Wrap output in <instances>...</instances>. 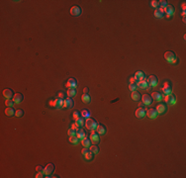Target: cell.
<instances>
[{"label":"cell","instance_id":"obj_12","mask_svg":"<svg viewBox=\"0 0 186 178\" xmlns=\"http://www.w3.org/2000/svg\"><path fill=\"white\" fill-rule=\"evenodd\" d=\"M81 12H82V10H81V8L79 6H73V7H71V9H70V14L72 16H75V17L80 16Z\"/></svg>","mask_w":186,"mask_h":178},{"label":"cell","instance_id":"obj_3","mask_svg":"<svg viewBox=\"0 0 186 178\" xmlns=\"http://www.w3.org/2000/svg\"><path fill=\"white\" fill-rule=\"evenodd\" d=\"M163 98H164V101L167 105H174L176 103V97L173 93L165 95Z\"/></svg>","mask_w":186,"mask_h":178},{"label":"cell","instance_id":"obj_26","mask_svg":"<svg viewBox=\"0 0 186 178\" xmlns=\"http://www.w3.org/2000/svg\"><path fill=\"white\" fill-rule=\"evenodd\" d=\"M5 114L7 116H14L16 114V111L14 110L13 107H7V108L5 109Z\"/></svg>","mask_w":186,"mask_h":178},{"label":"cell","instance_id":"obj_25","mask_svg":"<svg viewBox=\"0 0 186 178\" xmlns=\"http://www.w3.org/2000/svg\"><path fill=\"white\" fill-rule=\"evenodd\" d=\"M134 77L136 78V80H137V81H140V80H142V79L145 78V73H144L143 71H137Z\"/></svg>","mask_w":186,"mask_h":178},{"label":"cell","instance_id":"obj_44","mask_svg":"<svg viewBox=\"0 0 186 178\" xmlns=\"http://www.w3.org/2000/svg\"><path fill=\"white\" fill-rule=\"evenodd\" d=\"M71 128H72L73 130H75V131H76V130H77V129L79 128V126H78V125H77L76 123H73L72 125H71Z\"/></svg>","mask_w":186,"mask_h":178},{"label":"cell","instance_id":"obj_35","mask_svg":"<svg viewBox=\"0 0 186 178\" xmlns=\"http://www.w3.org/2000/svg\"><path fill=\"white\" fill-rule=\"evenodd\" d=\"M84 156H85V158H86L87 160H90V159H92L93 158V153L89 150V151H87V152L84 154Z\"/></svg>","mask_w":186,"mask_h":178},{"label":"cell","instance_id":"obj_18","mask_svg":"<svg viewBox=\"0 0 186 178\" xmlns=\"http://www.w3.org/2000/svg\"><path fill=\"white\" fill-rule=\"evenodd\" d=\"M161 90H162V92H163V94L164 95H168V94H170V93H172V88H171V86L169 85L168 82H165V83H164V86H163V88H162Z\"/></svg>","mask_w":186,"mask_h":178},{"label":"cell","instance_id":"obj_24","mask_svg":"<svg viewBox=\"0 0 186 178\" xmlns=\"http://www.w3.org/2000/svg\"><path fill=\"white\" fill-rule=\"evenodd\" d=\"M81 144H82V146L84 147H87V148H89L90 147V146H91V141L88 139V137H84V139H82L81 140Z\"/></svg>","mask_w":186,"mask_h":178},{"label":"cell","instance_id":"obj_37","mask_svg":"<svg viewBox=\"0 0 186 178\" xmlns=\"http://www.w3.org/2000/svg\"><path fill=\"white\" fill-rule=\"evenodd\" d=\"M151 5H152V7H154V8H158L159 7V2L158 1H156V0H153L152 1V3H151Z\"/></svg>","mask_w":186,"mask_h":178},{"label":"cell","instance_id":"obj_50","mask_svg":"<svg viewBox=\"0 0 186 178\" xmlns=\"http://www.w3.org/2000/svg\"><path fill=\"white\" fill-rule=\"evenodd\" d=\"M182 10H183V12H185V3L182 4Z\"/></svg>","mask_w":186,"mask_h":178},{"label":"cell","instance_id":"obj_2","mask_svg":"<svg viewBox=\"0 0 186 178\" xmlns=\"http://www.w3.org/2000/svg\"><path fill=\"white\" fill-rule=\"evenodd\" d=\"M164 58H165V61L167 63H172V64L176 63V62H177L176 54L173 52H170V51H168V52H166L164 53Z\"/></svg>","mask_w":186,"mask_h":178},{"label":"cell","instance_id":"obj_20","mask_svg":"<svg viewBox=\"0 0 186 178\" xmlns=\"http://www.w3.org/2000/svg\"><path fill=\"white\" fill-rule=\"evenodd\" d=\"M164 10L162 9V8H156L155 10V16L156 18H158V19H161V18H163V16H164Z\"/></svg>","mask_w":186,"mask_h":178},{"label":"cell","instance_id":"obj_17","mask_svg":"<svg viewBox=\"0 0 186 178\" xmlns=\"http://www.w3.org/2000/svg\"><path fill=\"white\" fill-rule=\"evenodd\" d=\"M24 100V96L21 93H16L14 94V97H13V101L15 102V104H20L22 103V101Z\"/></svg>","mask_w":186,"mask_h":178},{"label":"cell","instance_id":"obj_39","mask_svg":"<svg viewBox=\"0 0 186 178\" xmlns=\"http://www.w3.org/2000/svg\"><path fill=\"white\" fill-rule=\"evenodd\" d=\"M81 117V113L80 112H78V111H74L73 112V119L74 120H77L78 118H80Z\"/></svg>","mask_w":186,"mask_h":178},{"label":"cell","instance_id":"obj_48","mask_svg":"<svg viewBox=\"0 0 186 178\" xmlns=\"http://www.w3.org/2000/svg\"><path fill=\"white\" fill-rule=\"evenodd\" d=\"M87 92H88V88L87 87L83 88V94H87Z\"/></svg>","mask_w":186,"mask_h":178},{"label":"cell","instance_id":"obj_28","mask_svg":"<svg viewBox=\"0 0 186 178\" xmlns=\"http://www.w3.org/2000/svg\"><path fill=\"white\" fill-rule=\"evenodd\" d=\"M80 113H81V117H83L84 119H87V118H90V117H91V113H90V111H89V110H87V109H83Z\"/></svg>","mask_w":186,"mask_h":178},{"label":"cell","instance_id":"obj_1","mask_svg":"<svg viewBox=\"0 0 186 178\" xmlns=\"http://www.w3.org/2000/svg\"><path fill=\"white\" fill-rule=\"evenodd\" d=\"M97 122L92 119L91 117L90 118H87V119H85V126L86 128L89 130V131H95L96 130V128H97Z\"/></svg>","mask_w":186,"mask_h":178},{"label":"cell","instance_id":"obj_49","mask_svg":"<svg viewBox=\"0 0 186 178\" xmlns=\"http://www.w3.org/2000/svg\"><path fill=\"white\" fill-rule=\"evenodd\" d=\"M63 96H64V94H63L62 92H60V93H59V97H60V98H63Z\"/></svg>","mask_w":186,"mask_h":178},{"label":"cell","instance_id":"obj_6","mask_svg":"<svg viewBox=\"0 0 186 178\" xmlns=\"http://www.w3.org/2000/svg\"><path fill=\"white\" fill-rule=\"evenodd\" d=\"M153 98H152V96L148 94H144L142 96V102L145 105V106H150V105H152L153 103Z\"/></svg>","mask_w":186,"mask_h":178},{"label":"cell","instance_id":"obj_42","mask_svg":"<svg viewBox=\"0 0 186 178\" xmlns=\"http://www.w3.org/2000/svg\"><path fill=\"white\" fill-rule=\"evenodd\" d=\"M36 169H37L38 172H44V167L41 166V165H38V166L36 167Z\"/></svg>","mask_w":186,"mask_h":178},{"label":"cell","instance_id":"obj_22","mask_svg":"<svg viewBox=\"0 0 186 178\" xmlns=\"http://www.w3.org/2000/svg\"><path fill=\"white\" fill-rule=\"evenodd\" d=\"M3 96L5 97V99H11L13 97V91L9 88H6L3 90Z\"/></svg>","mask_w":186,"mask_h":178},{"label":"cell","instance_id":"obj_36","mask_svg":"<svg viewBox=\"0 0 186 178\" xmlns=\"http://www.w3.org/2000/svg\"><path fill=\"white\" fill-rule=\"evenodd\" d=\"M67 135H68L69 136H75V135H76V131H75V130H73L72 128H70V129L67 131Z\"/></svg>","mask_w":186,"mask_h":178},{"label":"cell","instance_id":"obj_21","mask_svg":"<svg viewBox=\"0 0 186 178\" xmlns=\"http://www.w3.org/2000/svg\"><path fill=\"white\" fill-rule=\"evenodd\" d=\"M95 131L97 132L98 135H105V134H106V128H105V126L102 125V124H98Z\"/></svg>","mask_w":186,"mask_h":178},{"label":"cell","instance_id":"obj_10","mask_svg":"<svg viewBox=\"0 0 186 178\" xmlns=\"http://www.w3.org/2000/svg\"><path fill=\"white\" fill-rule=\"evenodd\" d=\"M76 86H77V81L75 78H72V77L69 78L65 83V87L67 88H76Z\"/></svg>","mask_w":186,"mask_h":178},{"label":"cell","instance_id":"obj_29","mask_svg":"<svg viewBox=\"0 0 186 178\" xmlns=\"http://www.w3.org/2000/svg\"><path fill=\"white\" fill-rule=\"evenodd\" d=\"M89 150L92 152L93 154H97L99 152V147H97L96 145H92V146H90V147H89Z\"/></svg>","mask_w":186,"mask_h":178},{"label":"cell","instance_id":"obj_38","mask_svg":"<svg viewBox=\"0 0 186 178\" xmlns=\"http://www.w3.org/2000/svg\"><path fill=\"white\" fill-rule=\"evenodd\" d=\"M158 2H159L160 8H162V9H164L166 6H167V1H165V0H161V1H158Z\"/></svg>","mask_w":186,"mask_h":178},{"label":"cell","instance_id":"obj_34","mask_svg":"<svg viewBox=\"0 0 186 178\" xmlns=\"http://www.w3.org/2000/svg\"><path fill=\"white\" fill-rule=\"evenodd\" d=\"M14 101L13 100H11V99H6L5 100V105L7 106V107H13L14 106Z\"/></svg>","mask_w":186,"mask_h":178},{"label":"cell","instance_id":"obj_8","mask_svg":"<svg viewBox=\"0 0 186 178\" xmlns=\"http://www.w3.org/2000/svg\"><path fill=\"white\" fill-rule=\"evenodd\" d=\"M145 115L147 116L150 119H156L157 116H158V113L156 112L155 109H148L147 111H145Z\"/></svg>","mask_w":186,"mask_h":178},{"label":"cell","instance_id":"obj_15","mask_svg":"<svg viewBox=\"0 0 186 178\" xmlns=\"http://www.w3.org/2000/svg\"><path fill=\"white\" fill-rule=\"evenodd\" d=\"M155 110H156V112L158 113V115H159V114H164L166 111H167V107H166V105L160 103V104H158L156 106V109H155Z\"/></svg>","mask_w":186,"mask_h":178},{"label":"cell","instance_id":"obj_13","mask_svg":"<svg viewBox=\"0 0 186 178\" xmlns=\"http://www.w3.org/2000/svg\"><path fill=\"white\" fill-rule=\"evenodd\" d=\"M152 98L154 99V100H155V101H157V102H160L162 99H163V95L161 94L160 92H157V91H155V92H153L152 93Z\"/></svg>","mask_w":186,"mask_h":178},{"label":"cell","instance_id":"obj_19","mask_svg":"<svg viewBox=\"0 0 186 178\" xmlns=\"http://www.w3.org/2000/svg\"><path fill=\"white\" fill-rule=\"evenodd\" d=\"M63 102H64V100H63L62 98H57V99L53 101V107H54V108H58V109L62 108V107H63Z\"/></svg>","mask_w":186,"mask_h":178},{"label":"cell","instance_id":"obj_40","mask_svg":"<svg viewBox=\"0 0 186 178\" xmlns=\"http://www.w3.org/2000/svg\"><path fill=\"white\" fill-rule=\"evenodd\" d=\"M137 84L136 83H130L129 85V89L131 90V91H136V89H137Z\"/></svg>","mask_w":186,"mask_h":178},{"label":"cell","instance_id":"obj_4","mask_svg":"<svg viewBox=\"0 0 186 178\" xmlns=\"http://www.w3.org/2000/svg\"><path fill=\"white\" fill-rule=\"evenodd\" d=\"M163 10H164V13L166 14V17H167V18H170V17L173 16L174 13H175V9H174V7H173L172 5H167Z\"/></svg>","mask_w":186,"mask_h":178},{"label":"cell","instance_id":"obj_23","mask_svg":"<svg viewBox=\"0 0 186 178\" xmlns=\"http://www.w3.org/2000/svg\"><path fill=\"white\" fill-rule=\"evenodd\" d=\"M75 136H77L79 140H82V139H84L85 136H86V134H85V131L83 130V129H77L76 130V135Z\"/></svg>","mask_w":186,"mask_h":178},{"label":"cell","instance_id":"obj_41","mask_svg":"<svg viewBox=\"0 0 186 178\" xmlns=\"http://www.w3.org/2000/svg\"><path fill=\"white\" fill-rule=\"evenodd\" d=\"M23 115H24V111H23V110H21V109L16 110V114H15V116H17V117H22Z\"/></svg>","mask_w":186,"mask_h":178},{"label":"cell","instance_id":"obj_5","mask_svg":"<svg viewBox=\"0 0 186 178\" xmlns=\"http://www.w3.org/2000/svg\"><path fill=\"white\" fill-rule=\"evenodd\" d=\"M147 80V83H148V86L151 87H155L157 84H158V79L155 75H151L148 76V78L146 79Z\"/></svg>","mask_w":186,"mask_h":178},{"label":"cell","instance_id":"obj_7","mask_svg":"<svg viewBox=\"0 0 186 178\" xmlns=\"http://www.w3.org/2000/svg\"><path fill=\"white\" fill-rule=\"evenodd\" d=\"M54 170V165L52 163H49L46 167L44 168V174L47 176V175H51Z\"/></svg>","mask_w":186,"mask_h":178},{"label":"cell","instance_id":"obj_47","mask_svg":"<svg viewBox=\"0 0 186 178\" xmlns=\"http://www.w3.org/2000/svg\"><path fill=\"white\" fill-rule=\"evenodd\" d=\"M139 107H141V108H144V109H145V105L144 104L143 102H140V103H139Z\"/></svg>","mask_w":186,"mask_h":178},{"label":"cell","instance_id":"obj_14","mask_svg":"<svg viewBox=\"0 0 186 178\" xmlns=\"http://www.w3.org/2000/svg\"><path fill=\"white\" fill-rule=\"evenodd\" d=\"M99 135L97 134V132L95 133L94 131L91 132V134H90V141L93 143V145H96V144H98L99 143Z\"/></svg>","mask_w":186,"mask_h":178},{"label":"cell","instance_id":"obj_43","mask_svg":"<svg viewBox=\"0 0 186 178\" xmlns=\"http://www.w3.org/2000/svg\"><path fill=\"white\" fill-rule=\"evenodd\" d=\"M44 172H38L37 174H36V178H42V177H44Z\"/></svg>","mask_w":186,"mask_h":178},{"label":"cell","instance_id":"obj_33","mask_svg":"<svg viewBox=\"0 0 186 178\" xmlns=\"http://www.w3.org/2000/svg\"><path fill=\"white\" fill-rule=\"evenodd\" d=\"M69 142H70L71 144H73V145H77V144L79 143V139H78L76 136H69Z\"/></svg>","mask_w":186,"mask_h":178},{"label":"cell","instance_id":"obj_30","mask_svg":"<svg viewBox=\"0 0 186 178\" xmlns=\"http://www.w3.org/2000/svg\"><path fill=\"white\" fill-rule=\"evenodd\" d=\"M76 89L75 88H68L67 89V95H68V97H73V96H75L76 95Z\"/></svg>","mask_w":186,"mask_h":178},{"label":"cell","instance_id":"obj_9","mask_svg":"<svg viewBox=\"0 0 186 178\" xmlns=\"http://www.w3.org/2000/svg\"><path fill=\"white\" fill-rule=\"evenodd\" d=\"M137 84V86L139 87V88H141V89H146L147 87H148V83H147V80H146V78H144V79H142V80H140V81H137L136 82Z\"/></svg>","mask_w":186,"mask_h":178},{"label":"cell","instance_id":"obj_32","mask_svg":"<svg viewBox=\"0 0 186 178\" xmlns=\"http://www.w3.org/2000/svg\"><path fill=\"white\" fill-rule=\"evenodd\" d=\"M75 123H76L79 127H82L83 125L85 124V119H84L83 117H80V118H78L77 120H75Z\"/></svg>","mask_w":186,"mask_h":178},{"label":"cell","instance_id":"obj_45","mask_svg":"<svg viewBox=\"0 0 186 178\" xmlns=\"http://www.w3.org/2000/svg\"><path fill=\"white\" fill-rule=\"evenodd\" d=\"M87 151H89V149H88L87 147H84V148H83L82 150H81V152H82V154H83V155H84V154H85V153H86Z\"/></svg>","mask_w":186,"mask_h":178},{"label":"cell","instance_id":"obj_11","mask_svg":"<svg viewBox=\"0 0 186 178\" xmlns=\"http://www.w3.org/2000/svg\"><path fill=\"white\" fill-rule=\"evenodd\" d=\"M63 107H64V108H67V109H72L73 107H74V102H73V100L70 98V97H68V98H66V99L64 100V102H63Z\"/></svg>","mask_w":186,"mask_h":178},{"label":"cell","instance_id":"obj_46","mask_svg":"<svg viewBox=\"0 0 186 178\" xmlns=\"http://www.w3.org/2000/svg\"><path fill=\"white\" fill-rule=\"evenodd\" d=\"M136 82H137V80H136L135 77H131L130 78V83H136Z\"/></svg>","mask_w":186,"mask_h":178},{"label":"cell","instance_id":"obj_31","mask_svg":"<svg viewBox=\"0 0 186 178\" xmlns=\"http://www.w3.org/2000/svg\"><path fill=\"white\" fill-rule=\"evenodd\" d=\"M81 101L83 103H89L90 102V96L88 94H83L81 96Z\"/></svg>","mask_w":186,"mask_h":178},{"label":"cell","instance_id":"obj_16","mask_svg":"<svg viewBox=\"0 0 186 178\" xmlns=\"http://www.w3.org/2000/svg\"><path fill=\"white\" fill-rule=\"evenodd\" d=\"M145 116V110L144 108H141L139 107L137 110H136V117L139 118V119H143Z\"/></svg>","mask_w":186,"mask_h":178},{"label":"cell","instance_id":"obj_27","mask_svg":"<svg viewBox=\"0 0 186 178\" xmlns=\"http://www.w3.org/2000/svg\"><path fill=\"white\" fill-rule=\"evenodd\" d=\"M131 97H132V99H133L134 101H139V100H141V94H140L138 91H132Z\"/></svg>","mask_w":186,"mask_h":178}]
</instances>
